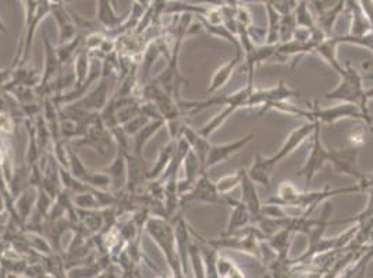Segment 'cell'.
I'll return each instance as SVG.
<instances>
[{"label": "cell", "mask_w": 373, "mask_h": 278, "mask_svg": "<svg viewBox=\"0 0 373 278\" xmlns=\"http://www.w3.org/2000/svg\"><path fill=\"white\" fill-rule=\"evenodd\" d=\"M267 16H269V32L266 37L267 45L280 43V21H282V14H280L270 3H265Z\"/></svg>", "instance_id": "obj_36"}, {"label": "cell", "mask_w": 373, "mask_h": 278, "mask_svg": "<svg viewBox=\"0 0 373 278\" xmlns=\"http://www.w3.org/2000/svg\"><path fill=\"white\" fill-rule=\"evenodd\" d=\"M17 117L12 112H0V134L12 135L17 128Z\"/></svg>", "instance_id": "obj_41"}, {"label": "cell", "mask_w": 373, "mask_h": 278, "mask_svg": "<svg viewBox=\"0 0 373 278\" xmlns=\"http://www.w3.org/2000/svg\"><path fill=\"white\" fill-rule=\"evenodd\" d=\"M350 145L351 148L359 149L361 146L365 145V134L362 130H358L350 135Z\"/></svg>", "instance_id": "obj_44"}, {"label": "cell", "mask_w": 373, "mask_h": 278, "mask_svg": "<svg viewBox=\"0 0 373 278\" xmlns=\"http://www.w3.org/2000/svg\"><path fill=\"white\" fill-rule=\"evenodd\" d=\"M12 71L13 68L12 67H8V68H0V90H2V86L10 79L12 77Z\"/></svg>", "instance_id": "obj_45"}, {"label": "cell", "mask_w": 373, "mask_h": 278, "mask_svg": "<svg viewBox=\"0 0 373 278\" xmlns=\"http://www.w3.org/2000/svg\"><path fill=\"white\" fill-rule=\"evenodd\" d=\"M229 206L233 208V212L230 215V219H229V223H227L226 230L220 235H233V234H237L242 228H247V226L252 221V217H251V213H249L248 208L241 201H237V199H233L231 198Z\"/></svg>", "instance_id": "obj_21"}, {"label": "cell", "mask_w": 373, "mask_h": 278, "mask_svg": "<svg viewBox=\"0 0 373 278\" xmlns=\"http://www.w3.org/2000/svg\"><path fill=\"white\" fill-rule=\"evenodd\" d=\"M112 77L102 74L98 85L93 88L92 90H89L88 94H85L81 99L73 102L74 105H77L78 108L86 110V112H101L106 103L109 102L111 97H109V81Z\"/></svg>", "instance_id": "obj_11"}, {"label": "cell", "mask_w": 373, "mask_h": 278, "mask_svg": "<svg viewBox=\"0 0 373 278\" xmlns=\"http://www.w3.org/2000/svg\"><path fill=\"white\" fill-rule=\"evenodd\" d=\"M84 43V35L82 34H78L75 38H73L71 41L68 42H64V43H59L56 46V50H57V56H59V60L61 63V66H67L70 61L74 60L77 52L79 50V48L82 46Z\"/></svg>", "instance_id": "obj_33"}, {"label": "cell", "mask_w": 373, "mask_h": 278, "mask_svg": "<svg viewBox=\"0 0 373 278\" xmlns=\"http://www.w3.org/2000/svg\"><path fill=\"white\" fill-rule=\"evenodd\" d=\"M273 168L274 166L269 164L267 160L260 153H256L255 160L251 164L249 170H247V172L254 182L260 183L265 188H270V178H271Z\"/></svg>", "instance_id": "obj_28"}, {"label": "cell", "mask_w": 373, "mask_h": 278, "mask_svg": "<svg viewBox=\"0 0 373 278\" xmlns=\"http://www.w3.org/2000/svg\"><path fill=\"white\" fill-rule=\"evenodd\" d=\"M127 153L117 149L113 160L111 164H108L104 171L111 177L112 185H113V192H122L126 190L127 185V175H128V163H127Z\"/></svg>", "instance_id": "obj_16"}, {"label": "cell", "mask_w": 373, "mask_h": 278, "mask_svg": "<svg viewBox=\"0 0 373 278\" xmlns=\"http://www.w3.org/2000/svg\"><path fill=\"white\" fill-rule=\"evenodd\" d=\"M343 10H344V0H341V2L337 3L336 6H333L330 9H326L322 13H319L316 24L323 31L326 38L333 37V27H334L337 19L343 14Z\"/></svg>", "instance_id": "obj_30"}, {"label": "cell", "mask_w": 373, "mask_h": 278, "mask_svg": "<svg viewBox=\"0 0 373 278\" xmlns=\"http://www.w3.org/2000/svg\"><path fill=\"white\" fill-rule=\"evenodd\" d=\"M108 37L106 31L102 32V31H93V32H89L88 35L84 37V46L89 50V52H95L101 48L102 42L105 41V38Z\"/></svg>", "instance_id": "obj_43"}, {"label": "cell", "mask_w": 373, "mask_h": 278, "mask_svg": "<svg viewBox=\"0 0 373 278\" xmlns=\"http://www.w3.org/2000/svg\"><path fill=\"white\" fill-rule=\"evenodd\" d=\"M151 119L148 117V116H145V115H138V116H135V117H133L131 120H128L127 123H124V124H122V127H123V130H124V132L128 135V137H134L148 121H149Z\"/></svg>", "instance_id": "obj_42"}, {"label": "cell", "mask_w": 373, "mask_h": 278, "mask_svg": "<svg viewBox=\"0 0 373 278\" xmlns=\"http://www.w3.org/2000/svg\"><path fill=\"white\" fill-rule=\"evenodd\" d=\"M0 32L5 34V35H9V30H8L6 24H5V21L2 20V17H0Z\"/></svg>", "instance_id": "obj_46"}, {"label": "cell", "mask_w": 373, "mask_h": 278, "mask_svg": "<svg viewBox=\"0 0 373 278\" xmlns=\"http://www.w3.org/2000/svg\"><path fill=\"white\" fill-rule=\"evenodd\" d=\"M218 274L220 278H242L245 274L236 266L230 259L220 256L218 257Z\"/></svg>", "instance_id": "obj_39"}, {"label": "cell", "mask_w": 373, "mask_h": 278, "mask_svg": "<svg viewBox=\"0 0 373 278\" xmlns=\"http://www.w3.org/2000/svg\"><path fill=\"white\" fill-rule=\"evenodd\" d=\"M175 149H177V141H171V139L169 141V143H166L160 149L155 164L148 170V174H146L148 181L157 179L166 172V170L170 166V161H171V159H173V156L175 153Z\"/></svg>", "instance_id": "obj_26"}, {"label": "cell", "mask_w": 373, "mask_h": 278, "mask_svg": "<svg viewBox=\"0 0 373 278\" xmlns=\"http://www.w3.org/2000/svg\"><path fill=\"white\" fill-rule=\"evenodd\" d=\"M205 239L208 244H211L216 249H231V250L245 252L259 259L260 257L259 242L260 239H267V237L260 231L259 227L258 228L249 227L247 228V234L242 237L240 232H237L233 235H220L219 238H212V239L205 238Z\"/></svg>", "instance_id": "obj_6"}, {"label": "cell", "mask_w": 373, "mask_h": 278, "mask_svg": "<svg viewBox=\"0 0 373 278\" xmlns=\"http://www.w3.org/2000/svg\"><path fill=\"white\" fill-rule=\"evenodd\" d=\"M73 61H74L73 88H78L86 81V78L89 77V72H90V68H92V56H90V52L84 46V43L79 48V50L77 52Z\"/></svg>", "instance_id": "obj_27"}, {"label": "cell", "mask_w": 373, "mask_h": 278, "mask_svg": "<svg viewBox=\"0 0 373 278\" xmlns=\"http://www.w3.org/2000/svg\"><path fill=\"white\" fill-rule=\"evenodd\" d=\"M315 123L314 128V145L311 149V153L304 164V167L298 171V175L305 177V187L308 188L311 181L316 175V172L323 167L326 161L332 163L337 172L340 174H348L354 178H356L361 182L366 179V175L362 174L356 167V157H358V149L350 148L347 150H330L326 149L321 141V121L316 117H311Z\"/></svg>", "instance_id": "obj_1"}, {"label": "cell", "mask_w": 373, "mask_h": 278, "mask_svg": "<svg viewBox=\"0 0 373 278\" xmlns=\"http://www.w3.org/2000/svg\"><path fill=\"white\" fill-rule=\"evenodd\" d=\"M145 231L160 249L170 268L171 277H178V278L184 277L182 267H181L180 259L177 256V249H175L174 217L166 219L162 216H151L145 224Z\"/></svg>", "instance_id": "obj_3"}, {"label": "cell", "mask_w": 373, "mask_h": 278, "mask_svg": "<svg viewBox=\"0 0 373 278\" xmlns=\"http://www.w3.org/2000/svg\"><path fill=\"white\" fill-rule=\"evenodd\" d=\"M343 14L351 19V31L348 35L363 37L373 30V24L363 12L359 0H344Z\"/></svg>", "instance_id": "obj_14"}, {"label": "cell", "mask_w": 373, "mask_h": 278, "mask_svg": "<svg viewBox=\"0 0 373 278\" xmlns=\"http://www.w3.org/2000/svg\"><path fill=\"white\" fill-rule=\"evenodd\" d=\"M240 171H241L240 185H241V192H242L241 202L245 203V206L248 208L251 217H252V221H254L258 216L262 215V203H260L258 192H256L255 182L249 178L247 170L240 168Z\"/></svg>", "instance_id": "obj_20"}, {"label": "cell", "mask_w": 373, "mask_h": 278, "mask_svg": "<svg viewBox=\"0 0 373 278\" xmlns=\"http://www.w3.org/2000/svg\"><path fill=\"white\" fill-rule=\"evenodd\" d=\"M340 77L341 82L338 83V86L330 92H326L325 98L327 101H341L354 103L363 112V115L370 117L367 112V102L373 98V90L363 89L362 75L359 74V71L347 61Z\"/></svg>", "instance_id": "obj_4"}, {"label": "cell", "mask_w": 373, "mask_h": 278, "mask_svg": "<svg viewBox=\"0 0 373 278\" xmlns=\"http://www.w3.org/2000/svg\"><path fill=\"white\" fill-rule=\"evenodd\" d=\"M358 191H363L361 183L352 185V187H347V188H340V190L325 188L322 191H314V192H308V191L298 192L293 187L291 182H282L280 183V187L277 188V195L270 198L267 203L278 205L283 208H297L303 210V216L309 217L312 212L318 208V205H321L325 199L330 197H336L341 194H351V192H358Z\"/></svg>", "instance_id": "obj_2"}, {"label": "cell", "mask_w": 373, "mask_h": 278, "mask_svg": "<svg viewBox=\"0 0 373 278\" xmlns=\"http://www.w3.org/2000/svg\"><path fill=\"white\" fill-rule=\"evenodd\" d=\"M337 42L334 41V38L332 37V38H326L318 48H316V50L315 52H318L329 64H330V67L336 71V72H338V74H341L343 72V70H344V67L340 64V61L337 60V53H336V50H337Z\"/></svg>", "instance_id": "obj_32"}, {"label": "cell", "mask_w": 373, "mask_h": 278, "mask_svg": "<svg viewBox=\"0 0 373 278\" xmlns=\"http://www.w3.org/2000/svg\"><path fill=\"white\" fill-rule=\"evenodd\" d=\"M254 90V79H248L247 85L234 92V94H230V95H224V97H211L205 101H200V102H195V101H180L178 105L181 108V110L184 112L185 116L189 117H193L195 116L197 113H201L209 108H213V106H236L237 109H241V108H248L249 105V98H251V94Z\"/></svg>", "instance_id": "obj_5"}, {"label": "cell", "mask_w": 373, "mask_h": 278, "mask_svg": "<svg viewBox=\"0 0 373 278\" xmlns=\"http://www.w3.org/2000/svg\"><path fill=\"white\" fill-rule=\"evenodd\" d=\"M71 199L78 209H102L97 188H90L88 191L71 195Z\"/></svg>", "instance_id": "obj_35"}, {"label": "cell", "mask_w": 373, "mask_h": 278, "mask_svg": "<svg viewBox=\"0 0 373 278\" xmlns=\"http://www.w3.org/2000/svg\"><path fill=\"white\" fill-rule=\"evenodd\" d=\"M294 231L289 228H278V231L273 232L270 237H267V242L276 252L277 259H287L289 250L293 244Z\"/></svg>", "instance_id": "obj_29"}, {"label": "cell", "mask_w": 373, "mask_h": 278, "mask_svg": "<svg viewBox=\"0 0 373 278\" xmlns=\"http://www.w3.org/2000/svg\"><path fill=\"white\" fill-rule=\"evenodd\" d=\"M182 166H184V171H185V178L178 179L180 195H182L186 191H190L194 187V183L197 182L198 177L205 171L202 161L200 160V157L197 156V153L191 148L189 149V152H186V155L182 160Z\"/></svg>", "instance_id": "obj_17"}, {"label": "cell", "mask_w": 373, "mask_h": 278, "mask_svg": "<svg viewBox=\"0 0 373 278\" xmlns=\"http://www.w3.org/2000/svg\"><path fill=\"white\" fill-rule=\"evenodd\" d=\"M68 170L79 181L88 183L89 182V178L92 175V171L90 168H88L85 166V163L81 160V157L77 155V152L70 148V161H68Z\"/></svg>", "instance_id": "obj_37"}, {"label": "cell", "mask_w": 373, "mask_h": 278, "mask_svg": "<svg viewBox=\"0 0 373 278\" xmlns=\"http://www.w3.org/2000/svg\"><path fill=\"white\" fill-rule=\"evenodd\" d=\"M314 128H315L314 120H309L304 126H301L300 128H296L289 135V138L286 139L283 146L277 150V153L274 156L266 159L267 163L271 164V166H276L277 163H280L283 159H286L289 155H291L314 132Z\"/></svg>", "instance_id": "obj_13"}, {"label": "cell", "mask_w": 373, "mask_h": 278, "mask_svg": "<svg viewBox=\"0 0 373 278\" xmlns=\"http://www.w3.org/2000/svg\"><path fill=\"white\" fill-rule=\"evenodd\" d=\"M373 259V245L369 248H365V250L358 256V259L351 263L340 277H365L367 266L370 264V260Z\"/></svg>", "instance_id": "obj_31"}, {"label": "cell", "mask_w": 373, "mask_h": 278, "mask_svg": "<svg viewBox=\"0 0 373 278\" xmlns=\"http://www.w3.org/2000/svg\"><path fill=\"white\" fill-rule=\"evenodd\" d=\"M241 61H242V54L236 53V56H234L233 59H230L226 64H223L220 68H218L216 72H215V75L212 77V81H211V83H209V88L207 89V95L212 97V95L216 94V92H218L219 89L224 88L226 83L229 82V79L231 78L233 72L236 71L237 66H238Z\"/></svg>", "instance_id": "obj_22"}, {"label": "cell", "mask_w": 373, "mask_h": 278, "mask_svg": "<svg viewBox=\"0 0 373 278\" xmlns=\"http://www.w3.org/2000/svg\"><path fill=\"white\" fill-rule=\"evenodd\" d=\"M101 272H102V268L99 267V264L92 261L89 264H78L75 267H68L66 277L90 278V277H99Z\"/></svg>", "instance_id": "obj_38"}, {"label": "cell", "mask_w": 373, "mask_h": 278, "mask_svg": "<svg viewBox=\"0 0 373 278\" xmlns=\"http://www.w3.org/2000/svg\"><path fill=\"white\" fill-rule=\"evenodd\" d=\"M189 263L191 266V271L194 272L193 275L197 278H204L207 277L205 272V266H204V259H202V253H201V248L198 245L197 238L193 235L191 244H190V249H189Z\"/></svg>", "instance_id": "obj_34"}, {"label": "cell", "mask_w": 373, "mask_h": 278, "mask_svg": "<svg viewBox=\"0 0 373 278\" xmlns=\"http://www.w3.org/2000/svg\"><path fill=\"white\" fill-rule=\"evenodd\" d=\"M37 195H38V190L30 185L28 188H26L19 197L15 198V209L24 228L27 227L28 220L32 216V210L37 203Z\"/></svg>", "instance_id": "obj_23"}, {"label": "cell", "mask_w": 373, "mask_h": 278, "mask_svg": "<svg viewBox=\"0 0 373 278\" xmlns=\"http://www.w3.org/2000/svg\"><path fill=\"white\" fill-rule=\"evenodd\" d=\"M42 42H44V49H45V66H44V71L41 74L42 75L41 82L35 88L37 90L44 89L45 86H48L49 83L56 81L59 77H63V66L59 60L56 46H53L46 31H44Z\"/></svg>", "instance_id": "obj_12"}, {"label": "cell", "mask_w": 373, "mask_h": 278, "mask_svg": "<svg viewBox=\"0 0 373 278\" xmlns=\"http://www.w3.org/2000/svg\"><path fill=\"white\" fill-rule=\"evenodd\" d=\"M78 146H89L95 149L99 155L106 156L109 150L116 148L115 138L111 132V130L105 126V123L101 119L99 113L93 115L90 121L86 126L85 135L78 139Z\"/></svg>", "instance_id": "obj_8"}, {"label": "cell", "mask_w": 373, "mask_h": 278, "mask_svg": "<svg viewBox=\"0 0 373 278\" xmlns=\"http://www.w3.org/2000/svg\"><path fill=\"white\" fill-rule=\"evenodd\" d=\"M254 138H255V134H248L247 137H244L241 139H237L234 142H230V143L211 145V149L208 152V156H207V160H205V164H204L205 171H208L209 168L215 167L216 164H220V163L226 161L231 155H234L238 150H241Z\"/></svg>", "instance_id": "obj_15"}, {"label": "cell", "mask_w": 373, "mask_h": 278, "mask_svg": "<svg viewBox=\"0 0 373 278\" xmlns=\"http://www.w3.org/2000/svg\"><path fill=\"white\" fill-rule=\"evenodd\" d=\"M50 14L53 16L57 28H59V39L60 43L68 42L73 38H75L78 35V30L77 26L73 20V16L70 13V9L66 5H57V6H52Z\"/></svg>", "instance_id": "obj_18"}, {"label": "cell", "mask_w": 373, "mask_h": 278, "mask_svg": "<svg viewBox=\"0 0 373 278\" xmlns=\"http://www.w3.org/2000/svg\"><path fill=\"white\" fill-rule=\"evenodd\" d=\"M230 197L226 194H220L216 188V182H212L211 178L208 177L207 171H204L197 182L194 183V187L180 195V208L184 209L186 205H191L195 202H202V203H218V205H229L230 203Z\"/></svg>", "instance_id": "obj_7"}, {"label": "cell", "mask_w": 373, "mask_h": 278, "mask_svg": "<svg viewBox=\"0 0 373 278\" xmlns=\"http://www.w3.org/2000/svg\"><path fill=\"white\" fill-rule=\"evenodd\" d=\"M300 97V90H294L289 88L285 81H278V83L273 88L269 89H254L251 98H249V105L248 108H260V112L258 116H263L266 113V109L271 103L277 102H286L291 98Z\"/></svg>", "instance_id": "obj_9"}, {"label": "cell", "mask_w": 373, "mask_h": 278, "mask_svg": "<svg viewBox=\"0 0 373 278\" xmlns=\"http://www.w3.org/2000/svg\"><path fill=\"white\" fill-rule=\"evenodd\" d=\"M174 228H175V249H177V256L180 259L181 267L184 277L190 275L189 274V249L190 244L193 239V232H191V226L184 219L182 210H180L174 216Z\"/></svg>", "instance_id": "obj_10"}, {"label": "cell", "mask_w": 373, "mask_h": 278, "mask_svg": "<svg viewBox=\"0 0 373 278\" xmlns=\"http://www.w3.org/2000/svg\"><path fill=\"white\" fill-rule=\"evenodd\" d=\"M181 138H184L186 141V143H189L190 148L197 153V156L200 157L202 164H205L208 152L211 149V143H209L208 138L204 137L200 131H195L191 126H189L186 123H185V126L182 128Z\"/></svg>", "instance_id": "obj_24"}, {"label": "cell", "mask_w": 373, "mask_h": 278, "mask_svg": "<svg viewBox=\"0 0 373 278\" xmlns=\"http://www.w3.org/2000/svg\"><path fill=\"white\" fill-rule=\"evenodd\" d=\"M240 181H241V171H240V168L236 171V174H230V175H226V177H223V178H220L218 182H216V188H218V191L220 192V194H227V192H230L231 190H234L236 187H237V185L240 183Z\"/></svg>", "instance_id": "obj_40"}, {"label": "cell", "mask_w": 373, "mask_h": 278, "mask_svg": "<svg viewBox=\"0 0 373 278\" xmlns=\"http://www.w3.org/2000/svg\"><path fill=\"white\" fill-rule=\"evenodd\" d=\"M95 20L108 32L117 28L126 20V16H120L116 12L115 0H97Z\"/></svg>", "instance_id": "obj_19"}, {"label": "cell", "mask_w": 373, "mask_h": 278, "mask_svg": "<svg viewBox=\"0 0 373 278\" xmlns=\"http://www.w3.org/2000/svg\"><path fill=\"white\" fill-rule=\"evenodd\" d=\"M164 126L163 119H151L134 137H133V153L142 156L144 148L153 138V135Z\"/></svg>", "instance_id": "obj_25"}]
</instances>
